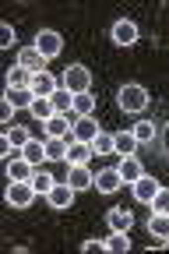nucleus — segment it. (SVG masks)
<instances>
[{
    "label": "nucleus",
    "mask_w": 169,
    "mask_h": 254,
    "mask_svg": "<svg viewBox=\"0 0 169 254\" xmlns=\"http://www.w3.org/2000/svg\"><path fill=\"white\" fill-rule=\"evenodd\" d=\"M43 127H46V134H50V138H74V124H67V117H60V113L50 117Z\"/></svg>",
    "instance_id": "obj_17"
},
{
    "label": "nucleus",
    "mask_w": 169,
    "mask_h": 254,
    "mask_svg": "<svg viewBox=\"0 0 169 254\" xmlns=\"http://www.w3.org/2000/svg\"><path fill=\"white\" fill-rule=\"evenodd\" d=\"M50 99H53V110H56L60 117L74 110V92H67V88H56V92L50 95Z\"/></svg>",
    "instance_id": "obj_23"
},
{
    "label": "nucleus",
    "mask_w": 169,
    "mask_h": 254,
    "mask_svg": "<svg viewBox=\"0 0 169 254\" xmlns=\"http://www.w3.org/2000/svg\"><path fill=\"white\" fill-rule=\"evenodd\" d=\"M7 88H32V74L25 71V67H18V64H14V67H7Z\"/></svg>",
    "instance_id": "obj_22"
},
{
    "label": "nucleus",
    "mask_w": 169,
    "mask_h": 254,
    "mask_svg": "<svg viewBox=\"0 0 169 254\" xmlns=\"http://www.w3.org/2000/svg\"><path fill=\"white\" fill-rule=\"evenodd\" d=\"M110 39H113V46L127 50V46H134V43L141 39V32H138V25H134L130 18H120V21H113V28H110Z\"/></svg>",
    "instance_id": "obj_3"
},
{
    "label": "nucleus",
    "mask_w": 169,
    "mask_h": 254,
    "mask_svg": "<svg viewBox=\"0 0 169 254\" xmlns=\"http://www.w3.org/2000/svg\"><path fill=\"white\" fill-rule=\"evenodd\" d=\"M113 152L123 159V155H138V138H134L130 131H116L113 134Z\"/></svg>",
    "instance_id": "obj_18"
},
{
    "label": "nucleus",
    "mask_w": 169,
    "mask_h": 254,
    "mask_svg": "<svg viewBox=\"0 0 169 254\" xmlns=\"http://www.w3.org/2000/svg\"><path fill=\"white\" fill-rule=\"evenodd\" d=\"M106 222H110V233H130L134 215L127 208H113V212H106Z\"/></svg>",
    "instance_id": "obj_13"
},
{
    "label": "nucleus",
    "mask_w": 169,
    "mask_h": 254,
    "mask_svg": "<svg viewBox=\"0 0 169 254\" xmlns=\"http://www.w3.org/2000/svg\"><path fill=\"white\" fill-rule=\"evenodd\" d=\"M21 155L28 159V163H32V166H39V163H43V159H50V155H46V141H36V138H32V141H28V145L21 148Z\"/></svg>",
    "instance_id": "obj_24"
},
{
    "label": "nucleus",
    "mask_w": 169,
    "mask_h": 254,
    "mask_svg": "<svg viewBox=\"0 0 169 254\" xmlns=\"http://www.w3.org/2000/svg\"><path fill=\"white\" fill-rule=\"evenodd\" d=\"M18 67H25L28 74H43V67H46V57H43L36 46H25V50L18 53Z\"/></svg>",
    "instance_id": "obj_8"
},
{
    "label": "nucleus",
    "mask_w": 169,
    "mask_h": 254,
    "mask_svg": "<svg viewBox=\"0 0 169 254\" xmlns=\"http://www.w3.org/2000/svg\"><path fill=\"white\" fill-rule=\"evenodd\" d=\"M99 131H103V127H99L95 117H78V120H74V138H78V141H95Z\"/></svg>",
    "instance_id": "obj_16"
},
{
    "label": "nucleus",
    "mask_w": 169,
    "mask_h": 254,
    "mask_svg": "<svg viewBox=\"0 0 169 254\" xmlns=\"http://www.w3.org/2000/svg\"><path fill=\"white\" fill-rule=\"evenodd\" d=\"M152 212H169V187H159V194L152 198Z\"/></svg>",
    "instance_id": "obj_32"
},
{
    "label": "nucleus",
    "mask_w": 169,
    "mask_h": 254,
    "mask_svg": "<svg viewBox=\"0 0 169 254\" xmlns=\"http://www.w3.org/2000/svg\"><path fill=\"white\" fill-rule=\"evenodd\" d=\"M28 113L36 117L39 124H46L50 117H56V110H53V99H32V106H28Z\"/></svg>",
    "instance_id": "obj_25"
},
{
    "label": "nucleus",
    "mask_w": 169,
    "mask_h": 254,
    "mask_svg": "<svg viewBox=\"0 0 169 254\" xmlns=\"http://www.w3.org/2000/svg\"><path fill=\"white\" fill-rule=\"evenodd\" d=\"M63 88L74 92V95H85L92 88V71L85 67V64H71V67L63 71Z\"/></svg>",
    "instance_id": "obj_2"
},
{
    "label": "nucleus",
    "mask_w": 169,
    "mask_h": 254,
    "mask_svg": "<svg viewBox=\"0 0 169 254\" xmlns=\"http://www.w3.org/2000/svg\"><path fill=\"white\" fill-rule=\"evenodd\" d=\"M92 152H95V155H110V152H113V134L99 131V134H95V141H92Z\"/></svg>",
    "instance_id": "obj_31"
},
{
    "label": "nucleus",
    "mask_w": 169,
    "mask_h": 254,
    "mask_svg": "<svg viewBox=\"0 0 169 254\" xmlns=\"http://www.w3.org/2000/svg\"><path fill=\"white\" fill-rule=\"evenodd\" d=\"M148 233H152L155 240H169V212H152Z\"/></svg>",
    "instance_id": "obj_19"
},
{
    "label": "nucleus",
    "mask_w": 169,
    "mask_h": 254,
    "mask_svg": "<svg viewBox=\"0 0 169 254\" xmlns=\"http://www.w3.org/2000/svg\"><path fill=\"white\" fill-rule=\"evenodd\" d=\"M120 187H123V180H120V173L113 166L95 173V190H99V194H113V190H120Z\"/></svg>",
    "instance_id": "obj_11"
},
{
    "label": "nucleus",
    "mask_w": 169,
    "mask_h": 254,
    "mask_svg": "<svg viewBox=\"0 0 169 254\" xmlns=\"http://www.w3.org/2000/svg\"><path fill=\"white\" fill-rule=\"evenodd\" d=\"M159 187H162V184H159L155 177H148V173H145V177H141L138 184H130V190H134V198H138V201H145V205H152V198L159 194Z\"/></svg>",
    "instance_id": "obj_12"
},
{
    "label": "nucleus",
    "mask_w": 169,
    "mask_h": 254,
    "mask_svg": "<svg viewBox=\"0 0 169 254\" xmlns=\"http://www.w3.org/2000/svg\"><path fill=\"white\" fill-rule=\"evenodd\" d=\"M116 103H120V110H123V113H141V110L148 106V92H145V85L130 81V85H123V88H120Z\"/></svg>",
    "instance_id": "obj_1"
},
{
    "label": "nucleus",
    "mask_w": 169,
    "mask_h": 254,
    "mask_svg": "<svg viewBox=\"0 0 169 254\" xmlns=\"http://www.w3.org/2000/svg\"><path fill=\"white\" fill-rule=\"evenodd\" d=\"M4 141L11 145V148H25L28 141H32V134H28V127H7V134H4Z\"/></svg>",
    "instance_id": "obj_26"
},
{
    "label": "nucleus",
    "mask_w": 169,
    "mask_h": 254,
    "mask_svg": "<svg viewBox=\"0 0 169 254\" xmlns=\"http://www.w3.org/2000/svg\"><path fill=\"white\" fill-rule=\"evenodd\" d=\"M56 92V78L53 74H32V95H36V99H50V95Z\"/></svg>",
    "instance_id": "obj_15"
},
{
    "label": "nucleus",
    "mask_w": 169,
    "mask_h": 254,
    "mask_svg": "<svg viewBox=\"0 0 169 254\" xmlns=\"http://www.w3.org/2000/svg\"><path fill=\"white\" fill-rule=\"evenodd\" d=\"M81 251H85V254H103V251H106V240H85Z\"/></svg>",
    "instance_id": "obj_33"
},
{
    "label": "nucleus",
    "mask_w": 169,
    "mask_h": 254,
    "mask_svg": "<svg viewBox=\"0 0 169 254\" xmlns=\"http://www.w3.org/2000/svg\"><path fill=\"white\" fill-rule=\"evenodd\" d=\"M106 251H110V254H123V251H130V237H127V233H110Z\"/></svg>",
    "instance_id": "obj_29"
},
{
    "label": "nucleus",
    "mask_w": 169,
    "mask_h": 254,
    "mask_svg": "<svg viewBox=\"0 0 169 254\" xmlns=\"http://www.w3.org/2000/svg\"><path fill=\"white\" fill-rule=\"evenodd\" d=\"M11 117H14V106L4 99V103H0V120H4V124H11Z\"/></svg>",
    "instance_id": "obj_35"
},
{
    "label": "nucleus",
    "mask_w": 169,
    "mask_h": 254,
    "mask_svg": "<svg viewBox=\"0 0 169 254\" xmlns=\"http://www.w3.org/2000/svg\"><path fill=\"white\" fill-rule=\"evenodd\" d=\"M67 184H71L74 190H85V187H95V173L88 166H71L67 170Z\"/></svg>",
    "instance_id": "obj_14"
},
{
    "label": "nucleus",
    "mask_w": 169,
    "mask_h": 254,
    "mask_svg": "<svg viewBox=\"0 0 169 254\" xmlns=\"http://www.w3.org/2000/svg\"><path fill=\"white\" fill-rule=\"evenodd\" d=\"M32 177H36V166H32L21 152H18L14 159H7V180H14V184H32Z\"/></svg>",
    "instance_id": "obj_5"
},
{
    "label": "nucleus",
    "mask_w": 169,
    "mask_h": 254,
    "mask_svg": "<svg viewBox=\"0 0 169 254\" xmlns=\"http://www.w3.org/2000/svg\"><path fill=\"white\" fill-rule=\"evenodd\" d=\"M116 173H120V180H123V184H138V180L145 177L141 159H138V155H123V159H120V166H116Z\"/></svg>",
    "instance_id": "obj_9"
},
{
    "label": "nucleus",
    "mask_w": 169,
    "mask_h": 254,
    "mask_svg": "<svg viewBox=\"0 0 169 254\" xmlns=\"http://www.w3.org/2000/svg\"><path fill=\"white\" fill-rule=\"evenodd\" d=\"M92 155H95V152H92V141L71 138V145H67V163H71V166H88Z\"/></svg>",
    "instance_id": "obj_10"
},
{
    "label": "nucleus",
    "mask_w": 169,
    "mask_h": 254,
    "mask_svg": "<svg viewBox=\"0 0 169 254\" xmlns=\"http://www.w3.org/2000/svg\"><path fill=\"white\" fill-rule=\"evenodd\" d=\"M0 46H14V28L11 25H0Z\"/></svg>",
    "instance_id": "obj_34"
},
{
    "label": "nucleus",
    "mask_w": 169,
    "mask_h": 254,
    "mask_svg": "<svg viewBox=\"0 0 169 254\" xmlns=\"http://www.w3.org/2000/svg\"><path fill=\"white\" fill-rule=\"evenodd\" d=\"M67 145H71V138H46V155L50 159H67Z\"/></svg>",
    "instance_id": "obj_28"
},
{
    "label": "nucleus",
    "mask_w": 169,
    "mask_h": 254,
    "mask_svg": "<svg viewBox=\"0 0 169 254\" xmlns=\"http://www.w3.org/2000/svg\"><path fill=\"white\" fill-rule=\"evenodd\" d=\"M4 99H7L14 110H28L36 95H32V88H7V95H4Z\"/></svg>",
    "instance_id": "obj_21"
},
{
    "label": "nucleus",
    "mask_w": 169,
    "mask_h": 254,
    "mask_svg": "<svg viewBox=\"0 0 169 254\" xmlns=\"http://www.w3.org/2000/svg\"><path fill=\"white\" fill-rule=\"evenodd\" d=\"M39 194H36V187L32 184H7V194H4V201L11 205V208H32V201H36Z\"/></svg>",
    "instance_id": "obj_4"
},
{
    "label": "nucleus",
    "mask_w": 169,
    "mask_h": 254,
    "mask_svg": "<svg viewBox=\"0 0 169 254\" xmlns=\"http://www.w3.org/2000/svg\"><path fill=\"white\" fill-rule=\"evenodd\" d=\"M74 113H78V117H92V113H95V99H92V92L74 95Z\"/></svg>",
    "instance_id": "obj_30"
},
{
    "label": "nucleus",
    "mask_w": 169,
    "mask_h": 254,
    "mask_svg": "<svg viewBox=\"0 0 169 254\" xmlns=\"http://www.w3.org/2000/svg\"><path fill=\"white\" fill-rule=\"evenodd\" d=\"M130 134L138 138V145H148V141H155V134H159V127L152 124V120H138L130 127Z\"/></svg>",
    "instance_id": "obj_20"
},
{
    "label": "nucleus",
    "mask_w": 169,
    "mask_h": 254,
    "mask_svg": "<svg viewBox=\"0 0 169 254\" xmlns=\"http://www.w3.org/2000/svg\"><path fill=\"white\" fill-rule=\"evenodd\" d=\"M36 50L50 60V57H56L60 50H63V39H60V32H53V28H43L39 36H36Z\"/></svg>",
    "instance_id": "obj_7"
},
{
    "label": "nucleus",
    "mask_w": 169,
    "mask_h": 254,
    "mask_svg": "<svg viewBox=\"0 0 169 254\" xmlns=\"http://www.w3.org/2000/svg\"><path fill=\"white\" fill-rule=\"evenodd\" d=\"M166 247H169V240H166Z\"/></svg>",
    "instance_id": "obj_36"
},
{
    "label": "nucleus",
    "mask_w": 169,
    "mask_h": 254,
    "mask_svg": "<svg viewBox=\"0 0 169 254\" xmlns=\"http://www.w3.org/2000/svg\"><path fill=\"white\" fill-rule=\"evenodd\" d=\"M46 201H50V208H53V212L71 208V205H74V187L67 184V180H63V184H56V187L50 190V194H46Z\"/></svg>",
    "instance_id": "obj_6"
},
{
    "label": "nucleus",
    "mask_w": 169,
    "mask_h": 254,
    "mask_svg": "<svg viewBox=\"0 0 169 254\" xmlns=\"http://www.w3.org/2000/svg\"><path fill=\"white\" fill-rule=\"evenodd\" d=\"M32 187H36V194H43V198H46L50 190L56 187V180H53L46 170H36V177H32Z\"/></svg>",
    "instance_id": "obj_27"
}]
</instances>
